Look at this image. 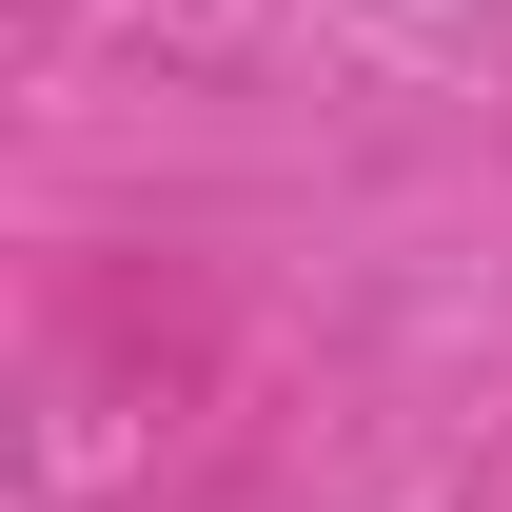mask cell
Listing matches in <instances>:
<instances>
[]
</instances>
